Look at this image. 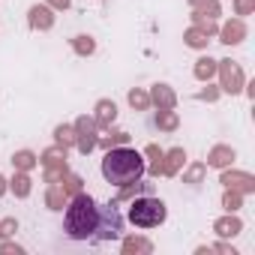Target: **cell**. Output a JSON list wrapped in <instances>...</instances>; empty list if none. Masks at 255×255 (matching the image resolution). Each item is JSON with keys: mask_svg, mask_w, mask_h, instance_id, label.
<instances>
[{"mask_svg": "<svg viewBox=\"0 0 255 255\" xmlns=\"http://www.w3.org/2000/svg\"><path fill=\"white\" fill-rule=\"evenodd\" d=\"M150 102H156L159 108H174L177 105V96H174V90L168 84H156L150 90Z\"/></svg>", "mask_w": 255, "mask_h": 255, "instance_id": "cell-14", "label": "cell"}, {"mask_svg": "<svg viewBox=\"0 0 255 255\" xmlns=\"http://www.w3.org/2000/svg\"><path fill=\"white\" fill-rule=\"evenodd\" d=\"M222 183H225V189H234L240 195L255 192V177L246 171H222Z\"/></svg>", "mask_w": 255, "mask_h": 255, "instance_id": "cell-8", "label": "cell"}, {"mask_svg": "<svg viewBox=\"0 0 255 255\" xmlns=\"http://www.w3.org/2000/svg\"><path fill=\"white\" fill-rule=\"evenodd\" d=\"M18 231V222L15 219H3V222H0V237H12Z\"/></svg>", "mask_w": 255, "mask_h": 255, "instance_id": "cell-33", "label": "cell"}, {"mask_svg": "<svg viewBox=\"0 0 255 255\" xmlns=\"http://www.w3.org/2000/svg\"><path fill=\"white\" fill-rule=\"evenodd\" d=\"M126 141H129V132H111V135H99L96 144H102L105 150H111V147H120V144H126Z\"/></svg>", "mask_w": 255, "mask_h": 255, "instance_id": "cell-25", "label": "cell"}, {"mask_svg": "<svg viewBox=\"0 0 255 255\" xmlns=\"http://www.w3.org/2000/svg\"><path fill=\"white\" fill-rule=\"evenodd\" d=\"M96 129H99L96 120H93V117H87V114L75 120V147H78L84 156H87V153H93V147H96V141H99Z\"/></svg>", "mask_w": 255, "mask_h": 255, "instance_id": "cell-7", "label": "cell"}, {"mask_svg": "<svg viewBox=\"0 0 255 255\" xmlns=\"http://www.w3.org/2000/svg\"><path fill=\"white\" fill-rule=\"evenodd\" d=\"M45 3H48L51 9H69V3H72V0H45Z\"/></svg>", "mask_w": 255, "mask_h": 255, "instance_id": "cell-36", "label": "cell"}, {"mask_svg": "<svg viewBox=\"0 0 255 255\" xmlns=\"http://www.w3.org/2000/svg\"><path fill=\"white\" fill-rule=\"evenodd\" d=\"M255 9V0H234V12L237 15H249Z\"/></svg>", "mask_w": 255, "mask_h": 255, "instance_id": "cell-32", "label": "cell"}, {"mask_svg": "<svg viewBox=\"0 0 255 255\" xmlns=\"http://www.w3.org/2000/svg\"><path fill=\"white\" fill-rule=\"evenodd\" d=\"M189 6H192V12L207 15V18L219 15V0H189Z\"/></svg>", "mask_w": 255, "mask_h": 255, "instance_id": "cell-20", "label": "cell"}, {"mask_svg": "<svg viewBox=\"0 0 255 255\" xmlns=\"http://www.w3.org/2000/svg\"><path fill=\"white\" fill-rule=\"evenodd\" d=\"M114 117H117V105L111 102V99H99L96 102V126H111L114 123Z\"/></svg>", "mask_w": 255, "mask_h": 255, "instance_id": "cell-15", "label": "cell"}, {"mask_svg": "<svg viewBox=\"0 0 255 255\" xmlns=\"http://www.w3.org/2000/svg\"><path fill=\"white\" fill-rule=\"evenodd\" d=\"M183 39H186L189 48H204V45L210 42V36H207L204 30H198V27H189V30L183 33Z\"/></svg>", "mask_w": 255, "mask_h": 255, "instance_id": "cell-22", "label": "cell"}, {"mask_svg": "<svg viewBox=\"0 0 255 255\" xmlns=\"http://www.w3.org/2000/svg\"><path fill=\"white\" fill-rule=\"evenodd\" d=\"M222 207H225L228 213L240 210V207H243V195H240V192H234V189H228V192L222 195Z\"/></svg>", "mask_w": 255, "mask_h": 255, "instance_id": "cell-26", "label": "cell"}, {"mask_svg": "<svg viewBox=\"0 0 255 255\" xmlns=\"http://www.w3.org/2000/svg\"><path fill=\"white\" fill-rule=\"evenodd\" d=\"M216 75V60L213 57H201L198 63H195V78L198 81H210Z\"/></svg>", "mask_w": 255, "mask_h": 255, "instance_id": "cell-21", "label": "cell"}, {"mask_svg": "<svg viewBox=\"0 0 255 255\" xmlns=\"http://www.w3.org/2000/svg\"><path fill=\"white\" fill-rule=\"evenodd\" d=\"M30 186H33V180L27 177V171H15V177L9 180V189H12L18 198H27V195H30Z\"/></svg>", "mask_w": 255, "mask_h": 255, "instance_id": "cell-18", "label": "cell"}, {"mask_svg": "<svg viewBox=\"0 0 255 255\" xmlns=\"http://www.w3.org/2000/svg\"><path fill=\"white\" fill-rule=\"evenodd\" d=\"M219 36H222L225 45H237V42H243V36H246V24H243L240 18H231V21L219 30Z\"/></svg>", "mask_w": 255, "mask_h": 255, "instance_id": "cell-11", "label": "cell"}, {"mask_svg": "<svg viewBox=\"0 0 255 255\" xmlns=\"http://www.w3.org/2000/svg\"><path fill=\"white\" fill-rule=\"evenodd\" d=\"M60 186H63V189H66L69 195H75V192H81V177H78V174H69V171H66V174H63V183H60Z\"/></svg>", "mask_w": 255, "mask_h": 255, "instance_id": "cell-30", "label": "cell"}, {"mask_svg": "<svg viewBox=\"0 0 255 255\" xmlns=\"http://www.w3.org/2000/svg\"><path fill=\"white\" fill-rule=\"evenodd\" d=\"M129 222L138 228H156L165 222V204L153 195H135V201L129 204Z\"/></svg>", "mask_w": 255, "mask_h": 255, "instance_id": "cell-3", "label": "cell"}, {"mask_svg": "<svg viewBox=\"0 0 255 255\" xmlns=\"http://www.w3.org/2000/svg\"><path fill=\"white\" fill-rule=\"evenodd\" d=\"M204 165H192L189 171H186V177H183V183H201V177H204Z\"/></svg>", "mask_w": 255, "mask_h": 255, "instance_id": "cell-31", "label": "cell"}, {"mask_svg": "<svg viewBox=\"0 0 255 255\" xmlns=\"http://www.w3.org/2000/svg\"><path fill=\"white\" fill-rule=\"evenodd\" d=\"M129 105L138 108V111L150 108V93H144V90H129Z\"/></svg>", "mask_w": 255, "mask_h": 255, "instance_id": "cell-28", "label": "cell"}, {"mask_svg": "<svg viewBox=\"0 0 255 255\" xmlns=\"http://www.w3.org/2000/svg\"><path fill=\"white\" fill-rule=\"evenodd\" d=\"M141 174H144V159L132 147H123V144L111 147L102 159V177L114 186L135 183V180H141Z\"/></svg>", "mask_w": 255, "mask_h": 255, "instance_id": "cell-1", "label": "cell"}, {"mask_svg": "<svg viewBox=\"0 0 255 255\" xmlns=\"http://www.w3.org/2000/svg\"><path fill=\"white\" fill-rule=\"evenodd\" d=\"M45 204H48L51 210H63V207L69 204V192H66L60 183H51L48 192H45Z\"/></svg>", "mask_w": 255, "mask_h": 255, "instance_id": "cell-16", "label": "cell"}, {"mask_svg": "<svg viewBox=\"0 0 255 255\" xmlns=\"http://www.w3.org/2000/svg\"><path fill=\"white\" fill-rule=\"evenodd\" d=\"M39 162L45 165V183H57L69 171V165H66V147H60V144L57 147H48L39 156Z\"/></svg>", "mask_w": 255, "mask_h": 255, "instance_id": "cell-5", "label": "cell"}, {"mask_svg": "<svg viewBox=\"0 0 255 255\" xmlns=\"http://www.w3.org/2000/svg\"><path fill=\"white\" fill-rule=\"evenodd\" d=\"M12 165H15V171H30V168L36 165V156H33L30 150H18V153L12 156Z\"/></svg>", "mask_w": 255, "mask_h": 255, "instance_id": "cell-24", "label": "cell"}, {"mask_svg": "<svg viewBox=\"0 0 255 255\" xmlns=\"http://www.w3.org/2000/svg\"><path fill=\"white\" fill-rule=\"evenodd\" d=\"M183 162H186L183 147H174V150L162 153V177H174V174L180 171V165H183Z\"/></svg>", "mask_w": 255, "mask_h": 255, "instance_id": "cell-10", "label": "cell"}, {"mask_svg": "<svg viewBox=\"0 0 255 255\" xmlns=\"http://www.w3.org/2000/svg\"><path fill=\"white\" fill-rule=\"evenodd\" d=\"M30 27L33 30H51V24H54V12H51V6H30Z\"/></svg>", "mask_w": 255, "mask_h": 255, "instance_id": "cell-9", "label": "cell"}, {"mask_svg": "<svg viewBox=\"0 0 255 255\" xmlns=\"http://www.w3.org/2000/svg\"><path fill=\"white\" fill-rule=\"evenodd\" d=\"M0 252H3V255H24V249L15 246V243H3V246H0Z\"/></svg>", "mask_w": 255, "mask_h": 255, "instance_id": "cell-34", "label": "cell"}, {"mask_svg": "<svg viewBox=\"0 0 255 255\" xmlns=\"http://www.w3.org/2000/svg\"><path fill=\"white\" fill-rule=\"evenodd\" d=\"M210 249H213V252H219V255H237V252H234L231 246H225V243H216V246H210Z\"/></svg>", "mask_w": 255, "mask_h": 255, "instance_id": "cell-37", "label": "cell"}, {"mask_svg": "<svg viewBox=\"0 0 255 255\" xmlns=\"http://www.w3.org/2000/svg\"><path fill=\"white\" fill-rule=\"evenodd\" d=\"M216 72H219V90L225 93H240L243 90V69L234 60H216Z\"/></svg>", "mask_w": 255, "mask_h": 255, "instance_id": "cell-6", "label": "cell"}, {"mask_svg": "<svg viewBox=\"0 0 255 255\" xmlns=\"http://www.w3.org/2000/svg\"><path fill=\"white\" fill-rule=\"evenodd\" d=\"M54 138H57V144L60 147H72L75 144V126H57V129H54Z\"/></svg>", "mask_w": 255, "mask_h": 255, "instance_id": "cell-23", "label": "cell"}, {"mask_svg": "<svg viewBox=\"0 0 255 255\" xmlns=\"http://www.w3.org/2000/svg\"><path fill=\"white\" fill-rule=\"evenodd\" d=\"M216 96H219V87H207V90H201V93H198V99H207V102H213Z\"/></svg>", "mask_w": 255, "mask_h": 255, "instance_id": "cell-35", "label": "cell"}, {"mask_svg": "<svg viewBox=\"0 0 255 255\" xmlns=\"http://www.w3.org/2000/svg\"><path fill=\"white\" fill-rule=\"evenodd\" d=\"M99 225V204L87 192H75L66 204V234L72 240H87L96 234Z\"/></svg>", "mask_w": 255, "mask_h": 255, "instance_id": "cell-2", "label": "cell"}, {"mask_svg": "<svg viewBox=\"0 0 255 255\" xmlns=\"http://www.w3.org/2000/svg\"><path fill=\"white\" fill-rule=\"evenodd\" d=\"M150 252H153V243L144 237H126L123 240V255H150Z\"/></svg>", "mask_w": 255, "mask_h": 255, "instance_id": "cell-17", "label": "cell"}, {"mask_svg": "<svg viewBox=\"0 0 255 255\" xmlns=\"http://www.w3.org/2000/svg\"><path fill=\"white\" fill-rule=\"evenodd\" d=\"M213 231H216L219 237H234V234H240V231H243V222H240L237 216H231V213H228V216H222V219H216V222H213Z\"/></svg>", "mask_w": 255, "mask_h": 255, "instance_id": "cell-13", "label": "cell"}, {"mask_svg": "<svg viewBox=\"0 0 255 255\" xmlns=\"http://www.w3.org/2000/svg\"><path fill=\"white\" fill-rule=\"evenodd\" d=\"M120 231H123V216L117 210V201L99 207V225H96L93 237L96 240H114V237H120Z\"/></svg>", "mask_w": 255, "mask_h": 255, "instance_id": "cell-4", "label": "cell"}, {"mask_svg": "<svg viewBox=\"0 0 255 255\" xmlns=\"http://www.w3.org/2000/svg\"><path fill=\"white\" fill-rule=\"evenodd\" d=\"M3 192H6V180H3V177H0V195H3Z\"/></svg>", "mask_w": 255, "mask_h": 255, "instance_id": "cell-38", "label": "cell"}, {"mask_svg": "<svg viewBox=\"0 0 255 255\" xmlns=\"http://www.w3.org/2000/svg\"><path fill=\"white\" fill-rule=\"evenodd\" d=\"M192 21H195V27H198V30H204L207 36H213V33L219 30V27H216V21H213V18H207V15H198V12H192Z\"/></svg>", "mask_w": 255, "mask_h": 255, "instance_id": "cell-27", "label": "cell"}, {"mask_svg": "<svg viewBox=\"0 0 255 255\" xmlns=\"http://www.w3.org/2000/svg\"><path fill=\"white\" fill-rule=\"evenodd\" d=\"M72 48H75L78 54H93V51H96V42H93L90 36H75V39H72Z\"/></svg>", "mask_w": 255, "mask_h": 255, "instance_id": "cell-29", "label": "cell"}, {"mask_svg": "<svg viewBox=\"0 0 255 255\" xmlns=\"http://www.w3.org/2000/svg\"><path fill=\"white\" fill-rule=\"evenodd\" d=\"M156 126H159V129H165V132H174L177 126H180L174 108H159V114H156Z\"/></svg>", "mask_w": 255, "mask_h": 255, "instance_id": "cell-19", "label": "cell"}, {"mask_svg": "<svg viewBox=\"0 0 255 255\" xmlns=\"http://www.w3.org/2000/svg\"><path fill=\"white\" fill-rule=\"evenodd\" d=\"M234 162V150L228 147V144H216L210 153H207V165H213V168H228Z\"/></svg>", "mask_w": 255, "mask_h": 255, "instance_id": "cell-12", "label": "cell"}]
</instances>
